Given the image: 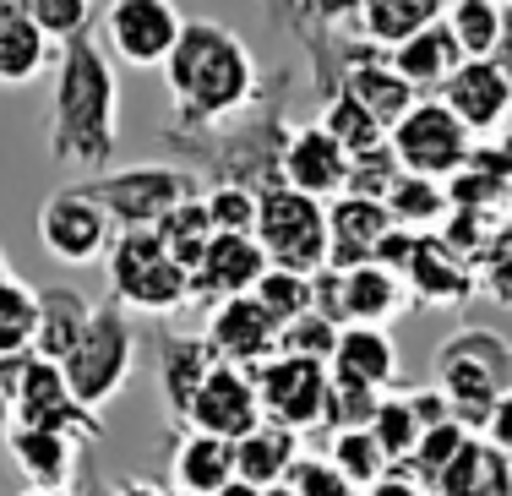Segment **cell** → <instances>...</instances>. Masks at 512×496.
<instances>
[{
	"instance_id": "obj_10",
	"label": "cell",
	"mask_w": 512,
	"mask_h": 496,
	"mask_svg": "<svg viewBox=\"0 0 512 496\" xmlns=\"http://www.w3.org/2000/svg\"><path fill=\"white\" fill-rule=\"evenodd\" d=\"M99 28L109 60L131 71H164L180 33H186V11L169 6V0H115V6H104Z\"/></svg>"
},
{
	"instance_id": "obj_52",
	"label": "cell",
	"mask_w": 512,
	"mask_h": 496,
	"mask_svg": "<svg viewBox=\"0 0 512 496\" xmlns=\"http://www.w3.org/2000/svg\"><path fill=\"white\" fill-rule=\"evenodd\" d=\"M11 426H17V415H11V393L0 387V437H11Z\"/></svg>"
},
{
	"instance_id": "obj_5",
	"label": "cell",
	"mask_w": 512,
	"mask_h": 496,
	"mask_svg": "<svg viewBox=\"0 0 512 496\" xmlns=\"http://www.w3.org/2000/svg\"><path fill=\"white\" fill-rule=\"evenodd\" d=\"M131 371H137V322L120 306H99L82 344L60 360V377L88 415H104L115 393L131 382Z\"/></svg>"
},
{
	"instance_id": "obj_14",
	"label": "cell",
	"mask_w": 512,
	"mask_h": 496,
	"mask_svg": "<svg viewBox=\"0 0 512 496\" xmlns=\"http://www.w3.org/2000/svg\"><path fill=\"white\" fill-rule=\"evenodd\" d=\"M278 186L300 191L311 202H327V197H344L349 186V153L327 137L322 126H295L284 131V148H278Z\"/></svg>"
},
{
	"instance_id": "obj_44",
	"label": "cell",
	"mask_w": 512,
	"mask_h": 496,
	"mask_svg": "<svg viewBox=\"0 0 512 496\" xmlns=\"http://www.w3.org/2000/svg\"><path fill=\"white\" fill-rule=\"evenodd\" d=\"M338 333H344V328H333V322H322L316 311H306V317H295L284 333H278V355H289V360H316V366H333Z\"/></svg>"
},
{
	"instance_id": "obj_13",
	"label": "cell",
	"mask_w": 512,
	"mask_h": 496,
	"mask_svg": "<svg viewBox=\"0 0 512 496\" xmlns=\"http://www.w3.org/2000/svg\"><path fill=\"white\" fill-rule=\"evenodd\" d=\"M436 99L453 110V120L469 131L474 142H491L507 131V115H512V82L496 71V60H463L453 77L442 82Z\"/></svg>"
},
{
	"instance_id": "obj_6",
	"label": "cell",
	"mask_w": 512,
	"mask_h": 496,
	"mask_svg": "<svg viewBox=\"0 0 512 496\" xmlns=\"http://www.w3.org/2000/svg\"><path fill=\"white\" fill-rule=\"evenodd\" d=\"M256 246L273 273L316 278L327 268V202H311L289 186L256 191Z\"/></svg>"
},
{
	"instance_id": "obj_47",
	"label": "cell",
	"mask_w": 512,
	"mask_h": 496,
	"mask_svg": "<svg viewBox=\"0 0 512 496\" xmlns=\"http://www.w3.org/2000/svg\"><path fill=\"white\" fill-rule=\"evenodd\" d=\"M284 486L295 491V496H360V491L333 469V458H327V453H300Z\"/></svg>"
},
{
	"instance_id": "obj_18",
	"label": "cell",
	"mask_w": 512,
	"mask_h": 496,
	"mask_svg": "<svg viewBox=\"0 0 512 496\" xmlns=\"http://www.w3.org/2000/svg\"><path fill=\"white\" fill-rule=\"evenodd\" d=\"M387 235H393L387 202H365V197L327 202V273H355L365 262H376V246Z\"/></svg>"
},
{
	"instance_id": "obj_4",
	"label": "cell",
	"mask_w": 512,
	"mask_h": 496,
	"mask_svg": "<svg viewBox=\"0 0 512 496\" xmlns=\"http://www.w3.org/2000/svg\"><path fill=\"white\" fill-rule=\"evenodd\" d=\"M104 278L115 306L126 311H148V317H169V311L191 306V273L180 268L164 251V240L153 229H137V235H115L104 257Z\"/></svg>"
},
{
	"instance_id": "obj_23",
	"label": "cell",
	"mask_w": 512,
	"mask_h": 496,
	"mask_svg": "<svg viewBox=\"0 0 512 496\" xmlns=\"http://www.w3.org/2000/svg\"><path fill=\"white\" fill-rule=\"evenodd\" d=\"M338 93L360 99L365 110L382 120V131H393L398 120H404V115L414 110V104H420V93H414L409 82L393 71V60L376 55V50H365V55L349 60V66H344V82H338Z\"/></svg>"
},
{
	"instance_id": "obj_31",
	"label": "cell",
	"mask_w": 512,
	"mask_h": 496,
	"mask_svg": "<svg viewBox=\"0 0 512 496\" xmlns=\"http://www.w3.org/2000/svg\"><path fill=\"white\" fill-rule=\"evenodd\" d=\"M431 496H512V464L496 447L469 437V447L447 464V475L431 486Z\"/></svg>"
},
{
	"instance_id": "obj_45",
	"label": "cell",
	"mask_w": 512,
	"mask_h": 496,
	"mask_svg": "<svg viewBox=\"0 0 512 496\" xmlns=\"http://www.w3.org/2000/svg\"><path fill=\"white\" fill-rule=\"evenodd\" d=\"M207 219H213V235H256V191L251 186H207Z\"/></svg>"
},
{
	"instance_id": "obj_15",
	"label": "cell",
	"mask_w": 512,
	"mask_h": 496,
	"mask_svg": "<svg viewBox=\"0 0 512 496\" xmlns=\"http://www.w3.org/2000/svg\"><path fill=\"white\" fill-rule=\"evenodd\" d=\"M186 426L197 437H213V442H246L256 426H262V404H256V377L240 366H213V377L197 393Z\"/></svg>"
},
{
	"instance_id": "obj_38",
	"label": "cell",
	"mask_w": 512,
	"mask_h": 496,
	"mask_svg": "<svg viewBox=\"0 0 512 496\" xmlns=\"http://www.w3.org/2000/svg\"><path fill=\"white\" fill-rule=\"evenodd\" d=\"M436 235H442L447 246L469 262V268H480V262L502 246V219H496V213H474V208H453Z\"/></svg>"
},
{
	"instance_id": "obj_3",
	"label": "cell",
	"mask_w": 512,
	"mask_h": 496,
	"mask_svg": "<svg viewBox=\"0 0 512 496\" xmlns=\"http://www.w3.org/2000/svg\"><path fill=\"white\" fill-rule=\"evenodd\" d=\"M436 393L447 398L458 426L480 437L496 398L512 393V338L496 328H458L436 344Z\"/></svg>"
},
{
	"instance_id": "obj_53",
	"label": "cell",
	"mask_w": 512,
	"mask_h": 496,
	"mask_svg": "<svg viewBox=\"0 0 512 496\" xmlns=\"http://www.w3.org/2000/svg\"><path fill=\"white\" fill-rule=\"evenodd\" d=\"M218 496H262V491H251V486H240V480H235V486H224Z\"/></svg>"
},
{
	"instance_id": "obj_40",
	"label": "cell",
	"mask_w": 512,
	"mask_h": 496,
	"mask_svg": "<svg viewBox=\"0 0 512 496\" xmlns=\"http://www.w3.org/2000/svg\"><path fill=\"white\" fill-rule=\"evenodd\" d=\"M33 333H39V295L17 278L0 284V360L6 355H28Z\"/></svg>"
},
{
	"instance_id": "obj_56",
	"label": "cell",
	"mask_w": 512,
	"mask_h": 496,
	"mask_svg": "<svg viewBox=\"0 0 512 496\" xmlns=\"http://www.w3.org/2000/svg\"><path fill=\"white\" fill-rule=\"evenodd\" d=\"M6 278H11V262H6V251H0V284H6Z\"/></svg>"
},
{
	"instance_id": "obj_50",
	"label": "cell",
	"mask_w": 512,
	"mask_h": 496,
	"mask_svg": "<svg viewBox=\"0 0 512 496\" xmlns=\"http://www.w3.org/2000/svg\"><path fill=\"white\" fill-rule=\"evenodd\" d=\"M365 496H431V491H425L420 480H409L404 469H393V475H387L382 486H371V491H365Z\"/></svg>"
},
{
	"instance_id": "obj_30",
	"label": "cell",
	"mask_w": 512,
	"mask_h": 496,
	"mask_svg": "<svg viewBox=\"0 0 512 496\" xmlns=\"http://www.w3.org/2000/svg\"><path fill=\"white\" fill-rule=\"evenodd\" d=\"M387 60H393V71L409 82L414 93H431V99L442 93V82L463 66V55H458L453 33H447L442 22H436V28H425V33H414L404 50H393Z\"/></svg>"
},
{
	"instance_id": "obj_55",
	"label": "cell",
	"mask_w": 512,
	"mask_h": 496,
	"mask_svg": "<svg viewBox=\"0 0 512 496\" xmlns=\"http://www.w3.org/2000/svg\"><path fill=\"white\" fill-rule=\"evenodd\" d=\"M22 496H77V491H33V486H28Z\"/></svg>"
},
{
	"instance_id": "obj_22",
	"label": "cell",
	"mask_w": 512,
	"mask_h": 496,
	"mask_svg": "<svg viewBox=\"0 0 512 496\" xmlns=\"http://www.w3.org/2000/svg\"><path fill=\"white\" fill-rule=\"evenodd\" d=\"M6 453H11L17 475L28 480L33 491H71V486H77V458H82V442L60 437V431H28V426H11Z\"/></svg>"
},
{
	"instance_id": "obj_48",
	"label": "cell",
	"mask_w": 512,
	"mask_h": 496,
	"mask_svg": "<svg viewBox=\"0 0 512 496\" xmlns=\"http://www.w3.org/2000/svg\"><path fill=\"white\" fill-rule=\"evenodd\" d=\"M474 289L485 300H496L502 311H512V246H496L491 257L474 268Z\"/></svg>"
},
{
	"instance_id": "obj_36",
	"label": "cell",
	"mask_w": 512,
	"mask_h": 496,
	"mask_svg": "<svg viewBox=\"0 0 512 496\" xmlns=\"http://www.w3.org/2000/svg\"><path fill=\"white\" fill-rule=\"evenodd\" d=\"M327 458H333V469H338V475H344L360 496L393 475V464L382 458V447H376L371 431H338V437L327 442Z\"/></svg>"
},
{
	"instance_id": "obj_2",
	"label": "cell",
	"mask_w": 512,
	"mask_h": 496,
	"mask_svg": "<svg viewBox=\"0 0 512 496\" xmlns=\"http://www.w3.org/2000/svg\"><path fill=\"white\" fill-rule=\"evenodd\" d=\"M164 82L175 99V126H224V120L251 110L262 71H256L251 44L229 22L186 17V33L164 66Z\"/></svg>"
},
{
	"instance_id": "obj_37",
	"label": "cell",
	"mask_w": 512,
	"mask_h": 496,
	"mask_svg": "<svg viewBox=\"0 0 512 496\" xmlns=\"http://www.w3.org/2000/svg\"><path fill=\"white\" fill-rule=\"evenodd\" d=\"M382 398L387 393H376V387H360V382L333 377V371H327V415H322V426L333 431V437H338V431H371Z\"/></svg>"
},
{
	"instance_id": "obj_27",
	"label": "cell",
	"mask_w": 512,
	"mask_h": 496,
	"mask_svg": "<svg viewBox=\"0 0 512 496\" xmlns=\"http://www.w3.org/2000/svg\"><path fill=\"white\" fill-rule=\"evenodd\" d=\"M327 371H333V377L360 382V387H376V393H387V387L398 382V338L387 328H344Z\"/></svg>"
},
{
	"instance_id": "obj_12",
	"label": "cell",
	"mask_w": 512,
	"mask_h": 496,
	"mask_svg": "<svg viewBox=\"0 0 512 496\" xmlns=\"http://www.w3.org/2000/svg\"><path fill=\"white\" fill-rule=\"evenodd\" d=\"M256 377V404H262V420L267 426H284L295 431V437H306V431L322 426L327 415V366H316V360H267L262 371H251Z\"/></svg>"
},
{
	"instance_id": "obj_34",
	"label": "cell",
	"mask_w": 512,
	"mask_h": 496,
	"mask_svg": "<svg viewBox=\"0 0 512 496\" xmlns=\"http://www.w3.org/2000/svg\"><path fill=\"white\" fill-rule=\"evenodd\" d=\"M316 126H322L327 137H333L338 148L349 153V159H360V153L387 148L382 120H376L371 110H365L360 99H349V93H327V104H322V115H316Z\"/></svg>"
},
{
	"instance_id": "obj_43",
	"label": "cell",
	"mask_w": 512,
	"mask_h": 496,
	"mask_svg": "<svg viewBox=\"0 0 512 496\" xmlns=\"http://www.w3.org/2000/svg\"><path fill=\"white\" fill-rule=\"evenodd\" d=\"M251 300L278 322V328H289L295 317H306V311H311V278H295V273H273V268H267Z\"/></svg>"
},
{
	"instance_id": "obj_32",
	"label": "cell",
	"mask_w": 512,
	"mask_h": 496,
	"mask_svg": "<svg viewBox=\"0 0 512 496\" xmlns=\"http://www.w3.org/2000/svg\"><path fill=\"white\" fill-rule=\"evenodd\" d=\"M447 213H453V202H447V186H436V180L398 175V186L387 191V219H393V229H409V235H436Z\"/></svg>"
},
{
	"instance_id": "obj_49",
	"label": "cell",
	"mask_w": 512,
	"mask_h": 496,
	"mask_svg": "<svg viewBox=\"0 0 512 496\" xmlns=\"http://www.w3.org/2000/svg\"><path fill=\"white\" fill-rule=\"evenodd\" d=\"M480 442L496 447V453H502L507 464H512V393L496 398V409L485 415V426H480Z\"/></svg>"
},
{
	"instance_id": "obj_33",
	"label": "cell",
	"mask_w": 512,
	"mask_h": 496,
	"mask_svg": "<svg viewBox=\"0 0 512 496\" xmlns=\"http://www.w3.org/2000/svg\"><path fill=\"white\" fill-rule=\"evenodd\" d=\"M442 28L453 33L463 60H491L502 39V0H447Z\"/></svg>"
},
{
	"instance_id": "obj_28",
	"label": "cell",
	"mask_w": 512,
	"mask_h": 496,
	"mask_svg": "<svg viewBox=\"0 0 512 496\" xmlns=\"http://www.w3.org/2000/svg\"><path fill=\"white\" fill-rule=\"evenodd\" d=\"M300 458V437L284 426H256L246 442H235V480L251 491H278Z\"/></svg>"
},
{
	"instance_id": "obj_11",
	"label": "cell",
	"mask_w": 512,
	"mask_h": 496,
	"mask_svg": "<svg viewBox=\"0 0 512 496\" xmlns=\"http://www.w3.org/2000/svg\"><path fill=\"white\" fill-rule=\"evenodd\" d=\"M39 240L55 262L66 268H88V262H104L109 246H115V224L99 208L88 186H60L44 197L39 208Z\"/></svg>"
},
{
	"instance_id": "obj_46",
	"label": "cell",
	"mask_w": 512,
	"mask_h": 496,
	"mask_svg": "<svg viewBox=\"0 0 512 496\" xmlns=\"http://www.w3.org/2000/svg\"><path fill=\"white\" fill-rule=\"evenodd\" d=\"M398 159L393 148H376V153H360V159H349V186L344 197H365V202H387V191L398 186Z\"/></svg>"
},
{
	"instance_id": "obj_1",
	"label": "cell",
	"mask_w": 512,
	"mask_h": 496,
	"mask_svg": "<svg viewBox=\"0 0 512 496\" xmlns=\"http://www.w3.org/2000/svg\"><path fill=\"white\" fill-rule=\"evenodd\" d=\"M50 159L109 175L120 148V82L115 60L99 39H77L55 55V93H50Z\"/></svg>"
},
{
	"instance_id": "obj_42",
	"label": "cell",
	"mask_w": 512,
	"mask_h": 496,
	"mask_svg": "<svg viewBox=\"0 0 512 496\" xmlns=\"http://www.w3.org/2000/svg\"><path fill=\"white\" fill-rule=\"evenodd\" d=\"M28 11H33L39 33L55 44V50L88 39L93 22H99V6H93V0H28Z\"/></svg>"
},
{
	"instance_id": "obj_26",
	"label": "cell",
	"mask_w": 512,
	"mask_h": 496,
	"mask_svg": "<svg viewBox=\"0 0 512 496\" xmlns=\"http://www.w3.org/2000/svg\"><path fill=\"white\" fill-rule=\"evenodd\" d=\"M93 300L82 295V289L71 284H55V289H39V333H33V355L39 360H66L71 349L82 344V333H88L93 322Z\"/></svg>"
},
{
	"instance_id": "obj_17",
	"label": "cell",
	"mask_w": 512,
	"mask_h": 496,
	"mask_svg": "<svg viewBox=\"0 0 512 496\" xmlns=\"http://www.w3.org/2000/svg\"><path fill=\"white\" fill-rule=\"evenodd\" d=\"M267 273V257L256 246V235H213L207 257L191 273V306H224V300H246L256 295Z\"/></svg>"
},
{
	"instance_id": "obj_35",
	"label": "cell",
	"mask_w": 512,
	"mask_h": 496,
	"mask_svg": "<svg viewBox=\"0 0 512 496\" xmlns=\"http://www.w3.org/2000/svg\"><path fill=\"white\" fill-rule=\"evenodd\" d=\"M158 240H164V251L180 262L186 273H197V262L207 257V246H213V219H207V191L191 202H180L175 213H169L164 224L153 229Z\"/></svg>"
},
{
	"instance_id": "obj_7",
	"label": "cell",
	"mask_w": 512,
	"mask_h": 496,
	"mask_svg": "<svg viewBox=\"0 0 512 496\" xmlns=\"http://www.w3.org/2000/svg\"><path fill=\"white\" fill-rule=\"evenodd\" d=\"M88 191L109 213L115 235H137V229H158L180 202L202 197L207 186L191 169H175V164H126V169H109V175H93Z\"/></svg>"
},
{
	"instance_id": "obj_20",
	"label": "cell",
	"mask_w": 512,
	"mask_h": 496,
	"mask_svg": "<svg viewBox=\"0 0 512 496\" xmlns=\"http://www.w3.org/2000/svg\"><path fill=\"white\" fill-rule=\"evenodd\" d=\"M55 44L39 33L28 0H0V88H28L55 71Z\"/></svg>"
},
{
	"instance_id": "obj_16",
	"label": "cell",
	"mask_w": 512,
	"mask_h": 496,
	"mask_svg": "<svg viewBox=\"0 0 512 496\" xmlns=\"http://www.w3.org/2000/svg\"><path fill=\"white\" fill-rule=\"evenodd\" d=\"M278 333L284 328H278L251 295L213 306L207 311V328H202V338L218 355V366H240V371H262L267 360H278Z\"/></svg>"
},
{
	"instance_id": "obj_39",
	"label": "cell",
	"mask_w": 512,
	"mask_h": 496,
	"mask_svg": "<svg viewBox=\"0 0 512 496\" xmlns=\"http://www.w3.org/2000/svg\"><path fill=\"white\" fill-rule=\"evenodd\" d=\"M371 437L376 447H382V458L393 469H409V458H414V447H420V420H414V409H409V398L398 393V398H382V409H376V420H371Z\"/></svg>"
},
{
	"instance_id": "obj_29",
	"label": "cell",
	"mask_w": 512,
	"mask_h": 496,
	"mask_svg": "<svg viewBox=\"0 0 512 496\" xmlns=\"http://www.w3.org/2000/svg\"><path fill=\"white\" fill-rule=\"evenodd\" d=\"M169 475H175L180 496H218L224 486H235V447L191 431L169 458Z\"/></svg>"
},
{
	"instance_id": "obj_25",
	"label": "cell",
	"mask_w": 512,
	"mask_h": 496,
	"mask_svg": "<svg viewBox=\"0 0 512 496\" xmlns=\"http://www.w3.org/2000/svg\"><path fill=\"white\" fill-rule=\"evenodd\" d=\"M344 278V328H387L393 317H404L414 306L404 278L376 268V262H365L355 273H338Z\"/></svg>"
},
{
	"instance_id": "obj_57",
	"label": "cell",
	"mask_w": 512,
	"mask_h": 496,
	"mask_svg": "<svg viewBox=\"0 0 512 496\" xmlns=\"http://www.w3.org/2000/svg\"><path fill=\"white\" fill-rule=\"evenodd\" d=\"M262 496H295V491H289V486H278V491H262Z\"/></svg>"
},
{
	"instance_id": "obj_9",
	"label": "cell",
	"mask_w": 512,
	"mask_h": 496,
	"mask_svg": "<svg viewBox=\"0 0 512 496\" xmlns=\"http://www.w3.org/2000/svg\"><path fill=\"white\" fill-rule=\"evenodd\" d=\"M6 393H11L17 426H28V431H60V437H71V442H99L104 437V420L88 415V409L71 398V387L60 377L55 360L28 355L17 366V377L6 382Z\"/></svg>"
},
{
	"instance_id": "obj_21",
	"label": "cell",
	"mask_w": 512,
	"mask_h": 496,
	"mask_svg": "<svg viewBox=\"0 0 512 496\" xmlns=\"http://www.w3.org/2000/svg\"><path fill=\"white\" fill-rule=\"evenodd\" d=\"M213 366H218V355L202 333H169L158 344V393H164V409L175 420L191 415V404H197V393L213 377Z\"/></svg>"
},
{
	"instance_id": "obj_19",
	"label": "cell",
	"mask_w": 512,
	"mask_h": 496,
	"mask_svg": "<svg viewBox=\"0 0 512 496\" xmlns=\"http://www.w3.org/2000/svg\"><path fill=\"white\" fill-rule=\"evenodd\" d=\"M404 289L414 306H463L474 295V268L447 246L442 235H420L414 240V257L404 268Z\"/></svg>"
},
{
	"instance_id": "obj_24",
	"label": "cell",
	"mask_w": 512,
	"mask_h": 496,
	"mask_svg": "<svg viewBox=\"0 0 512 496\" xmlns=\"http://www.w3.org/2000/svg\"><path fill=\"white\" fill-rule=\"evenodd\" d=\"M442 11H447V0H360L355 28H360V39L382 55V50H404L414 33L436 28Z\"/></svg>"
},
{
	"instance_id": "obj_8",
	"label": "cell",
	"mask_w": 512,
	"mask_h": 496,
	"mask_svg": "<svg viewBox=\"0 0 512 496\" xmlns=\"http://www.w3.org/2000/svg\"><path fill=\"white\" fill-rule=\"evenodd\" d=\"M387 148H393V159H398L404 175H420V180L447 186V180L469 164L474 137L458 126L442 99H420L393 131H387Z\"/></svg>"
},
{
	"instance_id": "obj_54",
	"label": "cell",
	"mask_w": 512,
	"mask_h": 496,
	"mask_svg": "<svg viewBox=\"0 0 512 496\" xmlns=\"http://www.w3.org/2000/svg\"><path fill=\"white\" fill-rule=\"evenodd\" d=\"M502 246H512V208L502 213Z\"/></svg>"
},
{
	"instance_id": "obj_41",
	"label": "cell",
	"mask_w": 512,
	"mask_h": 496,
	"mask_svg": "<svg viewBox=\"0 0 512 496\" xmlns=\"http://www.w3.org/2000/svg\"><path fill=\"white\" fill-rule=\"evenodd\" d=\"M469 437H474V431H469V426H458V420H447V426H431V431L420 437V447H414V458H409L404 475H409V480H420V486L431 491L436 480L447 475V464H453L463 447H469Z\"/></svg>"
},
{
	"instance_id": "obj_51",
	"label": "cell",
	"mask_w": 512,
	"mask_h": 496,
	"mask_svg": "<svg viewBox=\"0 0 512 496\" xmlns=\"http://www.w3.org/2000/svg\"><path fill=\"white\" fill-rule=\"evenodd\" d=\"M491 60H496V71L512 82V0L502 6V39H496V55Z\"/></svg>"
}]
</instances>
